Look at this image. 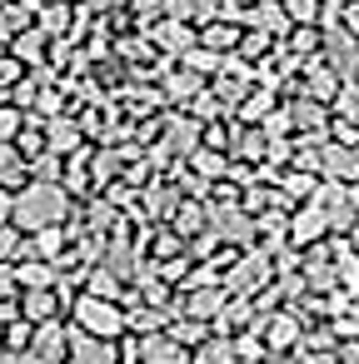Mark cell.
Segmentation results:
<instances>
[]
</instances>
